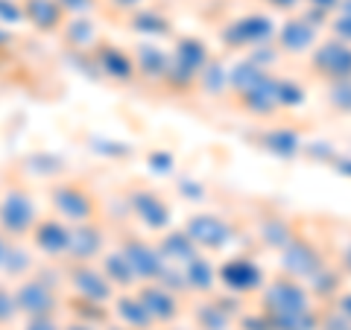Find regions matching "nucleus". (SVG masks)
Returning <instances> with one entry per match:
<instances>
[{
  "mask_svg": "<svg viewBox=\"0 0 351 330\" xmlns=\"http://www.w3.org/2000/svg\"><path fill=\"white\" fill-rule=\"evenodd\" d=\"M263 316L269 318L272 330H313L319 327V318L313 310V295L304 281L293 275L263 283L261 290Z\"/></svg>",
  "mask_w": 351,
  "mask_h": 330,
  "instance_id": "obj_1",
  "label": "nucleus"
},
{
  "mask_svg": "<svg viewBox=\"0 0 351 330\" xmlns=\"http://www.w3.org/2000/svg\"><path fill=\"white\" fill-rule=\"evenodd\" d=\"M41 219L38 202L27 187H12L0 196V234L6 240H27Z\"/></svg>",
  "mask_w": 351,
  "mask_h": 330,
  "instance_id": "obj_2",
  "label": "nucleus"
},
{
  "mask_svg": "<svg viewBox=\"0 0 351 330\" xmlns=\"http://www.w3.org/2000/svg\"><path fill=\"white\" fill-rule=\"evenodd\" d=\"M50 211L71 225L91 223L97 219V196L80 181H56L50 187Z\"/></svg>",
  "mask_w": 351,
  "mask_h": 330,
  "instance_id": "obj_3",
  "label": "nucleus"
},
{
  "mask_svg": "<svg viewBox=\"0 0 351 330\" xmlns=\"http://www.w3.org/2000/svg\"><path fill=\"white\" fill-rule=\"evenodd\" d=\"M15 301H18V310L21 316H50L59 310V283L47 278L41 272H29L27 278H21L15 283Z\"/></svg>",
  "mask_w": 351,
  "mask_h": 330,
  "instance_id": "obj_4",
  "label": "nucleus"
},
{
  "mask_svg": "<svg viewBox=\"0 0 351 330\" xmlns=\"http://www.w3.org/2000/svg\"><path fill=\"white\" fill-rule=\"evenodd\" d=\"M211 62V50L208 44L199 38H179L176 47L170 50V73H167V82L179 85V88H188L199 82V73L208 68Z\"/></svg>",
  "mask_w": 351,
  "mask_h": 330,
  "instance_id": "obj_5",
  "label": "nucleus"
},
{
  "mask_svg": "<svg viewBox=\"0 0 351 330\" xmlns=\"http://www.w3.org/2000/svg\"><path fill=\"white\" fill-rule=\"evenodd\" d=\"M68 287L73 290L76 301L97 304V307H112L117 290L106 281L103 269L97 263H71L68 269Z\"/></svg>",
  "mask_w": 351,
  "mask_h": 330,
  "instance_id": "obj_6",
  "label": "nucleus"
},
{
  "mask_svg": "<svg viewBox=\"0 0 351 330\" xmlns=\"http://www.w3.org/2000/svg\"><path fill=\"white\" fill-rule=\"evenodd\" d=\"M117 249L123 251V257L129 260V266L135 269L138 281L147 283V281H158L164 269L170 266L167 260H164L158 243H152L147 237H135V234H123L117 240Z\"/></svg>",
  "mask_w": 351,
  "mask_h": 330,
  "instance_id": "obj_7",
  "label": "nucleus"
},
{
  "mask_svg": "<svg viewBox=\"0 0 351 330\" xmlns=\"http://www.w3.org/2000/svg\"><path fill=\"white\" fill-rule=\"evenodd\" d=\"M71 223H64L56 214H41V219L32 228V234L27 237L32 243V251L47 260H68L71 249Z\"/></svg>",
  "mask_w": 351,
  "mask_h": 330,
  "instance_id": "obj_8",
  "label": "nucleus"
},
{
  "mask_svg": "<svg viewBox=\"0 0 351 330\" xmlns=\"http://www.w3.org/2000/svg\"><path fill=\"white\" fill-rule=\"evenodd\" d=\"M307 62H311L313 73L319 76V79H325L328 85L339 82V79H351V44L339 41L334 36L316 44L311 50V56H307Z\"/></svg>",
  "mask_w": 351,
  "mask_h": 330,
  "instance_id": "obj_9",
  "label": "nucleus"
},
{
  "mask_svg": "<svg viewBox=\"0 0 351 330\" xmlns=\"http://www.w3.org/2000/svg\"><path fill=\"white\" fill-rule=\"evenodd\" d=\"M184 231L199 246V251H223L234 240V225L223 214H211V211L193 214L184 223Z\"/></svg>",
  "mask_w": 351,
  "mask_h": 330,
  "instance_id": "obj_10",
  "label": "nucleus"
},
{
  "mask_svg": "<svg viewBox=\"0 0 351 330\" xmlns=\"http://www.w3.org/2000/svg\"><path fill=\"white\" fill-rule=\"evenodd\" d=\"M217 278H219V287H226L232 295L261 292L263 283H267V281H263V269L252 257H246V255L226 257L217 266Z\"/></svg>",
  "mask_w": 351,
  "mask_h": 330,
  "instance_id": "obj_11",
  "label": "nucleus"
},
{
  "mask_svg": "<svg viewBox=\"0 0 351 330\" xmlns=\"http://www.w3.org/2000/svg\"><path fill=\"white\" fill-rule=\"evenodd\" d=\"M126 205H129L132 216H135L147 231L161 234V231L170 228V205L164 202L161 193L149 190V187H135V190H129Z\"/></svg>",
  "mask_w": 351,
  "mask_h": 330,
  "instance_id": "obj_12",
  "label": "nucleus"
},
{
  "mask_svg": "<svg viewBox=\"0 0 351 330\" xmlns=\"http://www.w3.org/2000/svg\"><path fill=\"white\" fill-rule=\"evenodd\" d=\"M281 255H284V275H293V278H299V281H311L322 266H328L313 240H307L302 234H295L290 243L281 249Z\"/></svg>",
  "mask_w": 351,
  "mask_h": 330,
  "instance_id": "obj_13",
  "label": "nucleus"
},
{
  "mask_svg": "<svg viewBox=\"0 0 351 330\" xmlns=\"http://www.w3.org/2000/svg\"><path fill=\"white\" fill-rule=\"evenodd\" d=\"M103 251H106V228L97 219L71 228L68 263H97L103 257Z\"/></svg>",
  "mask_w": 351,
  "mask_h": 330,
  "instance_id": "obj_14",
  "label": "nucleus"
},
{
  "mask_svg": "<svg viewBox=\"0 0 351 330\" xmlns=\"http://www.w3.org/2000/svg\"><path fill=\"white\" fill-rule=\"evenodd\" d=\"M135 292L141 295V301H144V307L149 310V316H152V322H156V325L173 322V318L182 313V299H179V292L170 290V287H164L161 281L138 283Z\"/></svg>",
  "mask_w": 351,
  "mask_h": 330,
  "instance_id": "obj_15",
  "label": "nucleus"
},
{
  "mask_svg": "<svg viewBox=\"0 0 351 330\" xmlns=\"http://www.w3.org/2000/svg\"><path fill=\"white\" fill-rule=\"evenodd\" d=\"M272 36H276V27H272L267 15H246L226 29V41L232 47H246V50L267 47Z\"/></svg>",
  "mask_w": 351,
  "mask_h": 330,
  "instance_id": "obj_16",
  "label": "nucleus"
},
{
  "mask_svg": "<svg viewBox=\"0 0 351 330\" xmlns=\"http://www.w3.org/2000/svg\"><path fill=\"white\" fill-rule=\"evenodd\" d=\"M316 36H319V24H313V18H290L287 24L278 29V50L290 53V56H311L316 47Z\"/></svg>",
  "mask_w": 351,
  "mask_h": 330,
  "instance_id": "obj_17",
  "label": "nucleus"
},
{
  "mask_svg": "<svg viewBox=\"0 0 351 330\" xmlns=\"http://www.w3.org/2000/svg\"><path fill=\"white\" fill-rule=\"evenodd\" d=\"M94 62L97 68L103 71V76H108V79L114 82H129L138 76V68H135V56L126 50L114 47V44H103V47L94 50Z\"/></svg>",
  "mask_w": 351,
  "mask_h": 330,
  "instance_id": "obj_18",
  "label": "nucleus"
},
{
  "mask_svg": "<svg viewBox=\"0 0 351 330\" xmlns=\"http://www.w3.org/2000/svg\"><path fill=\"white\" fill-rule=\"evenodd\" d=\"M112 310H114V316H117V322L123 325V327H129V330H149L152 325V316H149V310L144 307V301H141V295L135 292V290H126V292H117L114 295V301H112Z\"/></svg>",
  "mask_w": 351,
  "mask_h": 330,
  "instance_id": "obj_19",
  "label": "nucleus"
},
{
  "mask_svg": "<svg viewBox=\"0 0 351 330\" xmlns=\"http://www.w3.org/2000/svg\"><path fill=\"white\" fill-rule=\"evenodd\" d=\"M97 266L103 269L106 281L112 283L117 292L135 290L138 283H141V281H138V275H135V269L129 266V260L123 257V251H120L117 246H114V249H106V251H103V257L97 260Z\"/></svg>",
  "mask_w": 351,
  "mask_h": 330,
  "instance_id": "obj_20",
  "label": "nucleus"
},
{
  "mask_svg": "<svg viewBox=\"0 0 351 330\" xmlns=\"http://www.w3.org/2000/svg\"><path fill=\"white\" fill-rule=\"evenodd\" d=\"M158 249H161V255L167 263H173V266H184V263H191L196 255H205V251H199V246L193 243V240L188 237V231L179 228V231H161V237L156 240Z\"/></svg>",
  "mask_w": 351,
  "mask_h": 330,
  "instance_id": "obj_21",
  "label": "nucleus"
},
{
  "mask_svg": "<svg viewBox=\"0 0 351 330\" xmlns=\"http://www.w3.org/2000/svg\"><path fill=\"white\" fill-rule=\"evenodd\" d=\"M132 56H135V68L141 76L156 79V82H167V73H170V53L167 50H161L158 44H141Z\"/></svg>",
  "mask_w": 351,
  "mask_h": 330,
  "instance_id": "obj_22",
  "label": "nucleus"
},
{
  "mask_svg": "<svg viewBox=\"0 0 351 330\" xmlns=\"http://www.w3.org/2000/svg\"><path fill=\"white\" fill-rule=\"evenodd\" d=\"M182 275H184V283H188V290L199 292V295H208V292H214L219 287L217 266L205 255H196L191 263H184Z\"/></svg>",
  "mask_w": 351,
  "mask_h": 330,
  "instance_id": "obj_23",
  "label": "nucleus"
},
{
  "mask_svg": "<svg viewBox=\"0 0 351 330\" xmlns=\"http://www.w3.org/2000/svg\"><path fill=\"white\" fill-rule=\"evenodd\" d=\"M24 21H32V27L38 29H59L64 21V9L59 0H27Z\"/></svg>",
  "mask_w": 351,
  "mask_h": 330,
  "instance_id": "obj_24",
  "label": "nucleus"
},
{
  "mask_svg": "<svg viewBox=\"0 0 351 330\" xmlns=\"http://www.w3.org/2000/svg\"><path fill=\"white\" fill-rule=\"evenodd\" d=\"M263 147L278 158H293V155H299V149H302V138L295 135L293 129H269L267 135H263Z\"/></svg>",
  "mask_w": 351,
  "mask_h": 330,
  "instance_id": "obj_25",
  "label": "nucleus"
},
{
  "mask_svg": "<svg viewBox=\"0 0 351 330\" xmlns=\"http://www.w3.org/2000/svg\"><path fill=\"white\" fill-rule=\"evenodd\" d=\"M196 318H199L202 330H228L232 325V313H228V307H223V301H205L196 310Z\"/></svg>",
  "mask_w": 351,
  "mask_h": 330,
  "instance_id": "obj_26",
  "label": "nucleus"
},
{
  "mask_svg": "<svg viewBox=\"0 0 351 330\" xmlns=\"http://www.w3.org/2000/svg\"><path fill=\"white\" fill-rule=\"evenodd\" d=\"M261 234H263V243L267 246H272V249H284L290 243V240L295 237V228L287 223L284 216H269L267 223H263V228H261Z\"/></svg>",
  "mask_w": 351,
  "mask_h": 330,
  "instance_id": "obj_27",
  "label": "nucleus"
},
{
  "mask_svg": "<svg viewBox=\"0 0 351 330\" xmlns=\"http://www.w3.org/2000/svg\"><path fill=\"white\" fill-rule=\"evenodd\" d=\"M302 100H304V88L299 82L287 79V76H276V103H278V108L299 105Z\"/></svg>",
  "mask_w": 351,
  "mask_h": 330,
  "instance_id": "obj_28",
  "label": "nucleus"
},
{
  "mask_svg": "<svg viewBox=\"0 0 351 330\" xmlns=\"http://www.w3.org/2000/svg\"><path fill=\"white\" fill-rule=\"evenodd\" d=\"M328 103H331L339 114H351V79H339L328 85Z\"/></svg>",
  "mask_w": 351,
  "mask_h": 330,
  "instance_id": "obj_29",
  "label": "nucleus"
},
{
  "mask_svg": "<svg viewBox=\"0 0 351 330\" xmlns=\"http://www.w3.org/2000/svg\"><path fill=\"white\" fill-rule=\"evenodd\" d=\"M18 316H21V310H18V301H15V290L0 287V327L15 322Z\"/></svg>",
  "mask_w": 351,
  "mask_h": 330,
  "instance_id": "obj_30",
  "label": "nucleus"
},
{
  "mask_svg": "<svg viewBox=\"0 0 351 330\" xmlns=\"http://www.w3.org/2000/svg\"><path fill=\"white\" fill-rule=\"evenodd\" d=\"M331 32H334V38L351 44V12H343V9L334 12L331 15Z\"/></svg>",
  "mask_w": 351,
  "mask_h": 330,
  "instance_id": "obj_31",
  "label": "nucleus"
},
{
  "mask_svg": "<svg viewBox=\"0 0 351 330\" xmlns=\"http://www.w3.org/2000/svg\"><path fill=\"white\" fill-rule=\"evenodd\" d=\"M62 327L64 325L59 322L56 313H50V316H29L27 325H24V330H62Z\"/></svg>",
  "mask_w": 351,
  "mask_h": 330,
  "instance_id": "obj_32",
  "label": "nucleus"
},
{
  "mask_svg": "<svg viewBox=\"0 0 351 330\" xmlns=\"http://www.w3.org/2000/svg\"><path fill=\"white\" fill-rule=\"evenodd\" d=\"M149 167H156L158 173H170V167H173V155H170V152H161V149L149 152Z\"/></svg>",
  "mask_w": 351,
  "mask_h": 330,
  "instance_id": "obj_33",
  "label": "nucleus"
},
{
  "mask_svg": "<svg viewBox=\"0 0 351 330\" xmlns=\"http://www.w3.org/2000/svg\"><path fill=\"white\" fill-rule=\"evenodd\" d=\"M334 307H337V310L351 322V292H339V295H337V301H334Z\"/></svg>",
  "mask_w": 351,
  "mask_h": 330,
  "instance_id": "obj_34",
  "label": "nucleus"
},
{
  "mask_svg": "<svg viewBox=\"0 0 351 330\" xmlns=\"http://www.w3.org/2000/svg\"><path fill=\"white\" fill-rule=\"evenodd\" d=\"M62 330H97V325H91L88 318H73V322H68Z\"/></svg>",
  "mask_w": 351,
  "mask_h": 330,
  "instance_id": "obj_35",
  "label": "nucleus"
},
{
  "mask_svg": "<svg viewBox=\"0 0 351 330\" xmlns=\"http://www.w3.org/2000/svg\"><path fill=\"white\" fill-rule=\"evenodd\" d=\"M334 170L343 173L346 179H351V158H334Z\"/></svg>",
  "mask_w": 351,
  "mask_h": 330,
  "instance_id": "obj_36",
  "label": "nucleus"
},
{
  "mask_svg": "<svg viewBox=\"0 0 351 330\" xmlns=\"http://www.w3.org/2000/svg\"><path fill=\"white\" fill-rule=\"evenodd\" d=\"M339 263H343V272L351 275V243L346 246V251H343V257H339Z\"/></svg>",
  "mask_w": 351,
  "mask_h": 330,
  "instance_id": "obj_37",
  "label": "nucleus"
},
{
  "mask_svg": "<svg viewBox=\"0 0 351 330\" xmlns=\"http://www.w3.org/2000/svg\"><path fill=\"white\" fill-rule=\"evenodd\" d=\"M6 251H9V240L0 234V269H3V263H6Z\"/></svg>",
  "mask_w": 351,
  "mask_h": 330,
  "instance_id": "obj_38",
  "label": "nucleus"
},
{
  "mask_svg": "<svg viewBox=\"0 0 351 330\" xmlns=\"http://www.w3.org/2000/svg\"><path fill=\"white\" fill-rule=\"evenodd\" d=\"M114 6H120V9H138V3L141 0H112Z\"/></svg>",
  "mask_w": 351,
  "mask_h": 330,
  "instance_id": "obj_39",
  "label": "nucleus"
},
{
  "mask_svg": "<svg viewBox=\"0 0 351 330\" xmlns=\"http://www.w3.org/2000/svg\"><path fill=\"white\" fill-rule=\"evenodd\" d=\"M272 6H278V9H293L295 3H299V0H269Z\"/></svg>",
  "mask_w": 351,
  "mask_h": 330,
  "instance_id": "obj_40",
  "label": "nucleus"
}]
</instances>
